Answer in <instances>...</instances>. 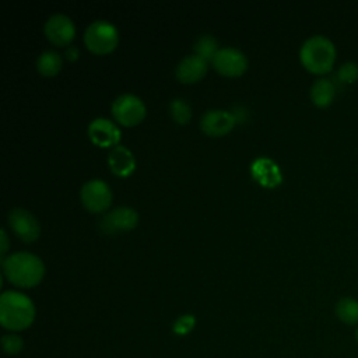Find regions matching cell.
I'll return each mask as SVG.
<instances>
[{
	"label": "cell",
	"instance_id": "obj_2",
	"mask_svg": "<svg viewBox=\"0 0 358 358\" xmlns=\"http://www.w3.org/2000/svg\"><path fill=\"white\" fill-rule=\"evenodd\" d=\"M35 317L32 301L22 292L8 289L0 295V323L8 330H24Z\"/></svg>",
	"mask_w": 358,
	"mask_h": 358
},
{
	"label": "cell",
	"instance_id": "obj_18",
	"mask_svg": "<svg viewBox=\"0 0 358 358\" xmlns=\"http://www.w3.org/2000/svg\"><path fill=\"white\" fill-rule=\"evenodd\" d=\"M62 66V57L56 50L46 49L39 53L36 57V69L43 74V76H53L59 71Z\"/></svg>",
	"mask_w": 358,
	"mask_h": 358
},
{
	"label": "cell",
	"instance_id": "obj_15",
	"mask_svg": "<svg viewBox=\"0 0 358 358\" xmlns=\"http://www.w3.org/2000/svg\"><path fill=\"white\" fill-rule=\"evenodd\" d=\"M252 173L259 182L267 186L275 185L281 178L277 165L271 159L264 157L255 159V162L252 164Z\"/></svg>",
	"mask_w": 358,
	"mask_h": 358
},
{
	"label": "cell",
	"instance_id": "obj_12",
	"mask_svg": "<svg viewBox=\"0 0 358 358\" xmlns=\"http://www.w3.org/2000/svg\"><path fill=\"white\" fill-rule=\"evenodd\" d=\"M207 70V60L196 53L183 56L176 64L175 73L180 81L192 83L203 77Z\"/></svg>",
	"mask_w": 358,
	"mask_h": 358
},
{
	"label": "cell",
	"instance_id": "obj_3",
	"mask_svg": "<svg viewBox=\"0 0 358 358\" xmlns=\"http://www.w3.org/2000/svg\"><path fill=\"white\" fill-rule=\"evenodd\" d=\"M299 59L305 69L315 74H326L331 70L336 60L333 42L323 35L309 36L299 49Z\"/></svg>",
	"mask_w": 358,
	"mask_h": 358
},
{
	"label": "cell",
	"instance_id": "obj_8",
	"mask_svg": "<svg viewBox=\"0 0 358 358\" xmlns=\"http://www.w3.org/2000/svg\"><path fill=\"white\" fill-rule=\"evenodd\" d=\"M211 62L214 67L225 76H238L248 66V59L245 53L234 46L220 48Z\"/></svg>",
	"mask_w": 358,
	"mask_h": 358
},
{
	"label": "cell",
	"instance_id": "obj_1",
	"mask_svg": "<svg viewBox=\"0 0 358 358\" xmlns=\"http://www.w3.org/2000/svg\"><path fill=\"white\" fill-rule=\"evenodd\" d=\"M1 268L6 278L18 287L38 284L45 273L42 260L31 252H14L1 259Z\"/></svg>",
	"mask_w": 358,
	"mask_h": 358
},
{
	"label": "cell",
	"instance_id": "obj_19",
	"mask_svg": "<svg viewBox=\"0 0 358 358\" xmlns=\"http://www.w3.org/2000/svg\"><path fill=\"white\" fill-rule=\"evenodd\" d=\"M193 48H194V50H196V55L204 57L206 60H208V59L213 60L214 55H215L217 50L220 49V48H217V39H215L211 34H203V35H200V36L196 39Z\"/></svg>",
	"mask_w": 358,
	"mask_h": 358
},
{
	"label": "cell",
	"instance_id": "obj_7",
	"mask_svg": "<svg viewBox=\"0 0 358 358\" xmlns=\"http://www.w3.org/2000/svg\"><path fill=\"white\" fill-rule=\"evenodd\" d=\"M137 211L127 206H119L102 215L99 220V228L105 234H115L117 231H126L137 224Z\"/></svg>",
	"mask_w": 358,
	"mask_h": 358
},
{
	"label": "cell",
	"instance_id": "obj_9",
	"mask_svg": "<svg viewBox=\"0 0 358 358\" xmlns=\"http://www.w3.org/2000/svg\"><path fill=\"white\" fill-rule=\"evenodd\" d=\"M43 31L49 41L56 45H66L74 36V24L71 18L63 13H55L45 21Z\"/></svg>",
	"mask_w": 358,
	"mask_h": 358
},
{
	"label": "cell",
	"instance_id": "obj_13",
	"mask_svg": "<svg viewBox=\"0 0 358 358\" xmlns=\"http://www.w3.org/2000/svg\"><path fill=\"white\" fill-rule=\"evenodd\" d=\"M88 134L96 144L101 145L116 144L120 137V131L116 124L106 117L94 119L88 124Z\"/></svg>",
	"mask_w": 358,
	"mask_h": 358
},
{
	"label": "cell",
	"instance_id": "obj_21",
	"mask_svg": "<svg viewBox=\"0 0 358 358\" xmlns=\"http://www.w3.org/2000/svg\"><path fill=\"white\" fill-rule=\"evenodd\" d=\"M336 78H337V81L341 85H347V84L355 83L358 80V64L354 63V62L344 63L338 69V71L336 74Z\"/></svg>",
	"mask_w": 358,
	"mask_h": 358
},
{
	"label": "cell",
	"instance_id": "obj_25",
	"mask_svg": "<svg viewBox=\"0 0 358 358\" xmlns=\"http://www.w3.org/2000/svg\"><path fill=\"white\" fill-rule=\"evenodd\" d=\"M66 55H67V56H70V57H71V59H74V57H76V56H77V55H78V52H77V49H76V48H74V46H70V48H69V49H67V52H66Z\"/></svg>",
	"mask_w": 358,
	"mask_h": 358
},
{
	"label": "cell",
	"instance_id": "obj_10",
	"mask_svg": "<svg viewBox=\"0 0 358 358\" xmlns=\"http://www.w3.org/2000/svg\"><path fill=\"white\" fill-rule=\"evenodd\" d=\"M8 224L13 231L25 242H31L39 235L38 220L25 208L17 207L8 213Z\"/></svg>",
	"mask_w": 358,
	"mask_h": 358
},
{
	"label": "cell",
	"instance_id": "obj_22",
	"mask_svg": "<svg viewBox=\"0 0 358 358\" xmlns=\"http://www.w3.org/2000/svg\"><path fill=\"white\" fill-rule=\"evenodd\" d=\"M1 347L6 354L15 355L22 350L24 343L22 338L18 337L17 334H6L1 337Z\"/></svg>",
	"mask_w": 358,
	"mask_h": 358
},
{
	"label": "cell",
	"instance_id": "obj_6",
	"mask_svg": "<svg viewBox=\"0 0 358 358\" xmlns=\"http://www.w3.org/2000/svg\"><path fill=\"white\" fill-rule=\"evenodd\" d=\"M80 197L83 204L91 211L105 210L112 200V192L106 182L94 178L83 183L80 189Z\"/></svg>",
	"mask_w": 358,
	"mask_h": 358
},
{
	"label": "cell",
	"instance_id": "obj_24",
	"mask_svg": "<svg viewBox=\"0 0 358 358\" xmlns=\"http://www.w3.org/2000/svg\"><path fill=\"white\" fill-rule=\"evenodd\" d=\"M0 239H1V245H0V255H1V257H4V253H6L7 248H8V241H7V235H6V231H4V229H1V231H0Z\"/></svg>",
	"mask_w": 358,
	"mask_h": 358
},
{
	"label": "cell",
	"instance_id": "obj_17",
	"mask_svg": "<svg viewBox=\"0 0 358 358\" xmlns=\"http://www.w3.org/2000/svg\"><path fill=\"white\" fill-rule=\"evenodd\" d=\"M334 310L338 320L343 322L344 324H348V326L358 324V301L357 299L344 296L338 299Z\"/></svg>",
	"mask_w": 358,
	"mask_h": 358
},
{
	"label": "cell",
	"instance_id": "obj_4",
	"mask_svg": "<svg viewBox=\"0 0 358 358\" xmlns=\"http://www.w3.org/2000/svg\"><path fill=\"white\" fill-rule=\"evenodd\" d=\"M84 42L95 53H108L117 43V29L110 21L95 20L87 25Z\"/></svg>",
	"mask_w": 358,
	"mask_h": 358
},
{
	"label": "cell",
	"instance_id": "obj_5",
	"mask_svg": "<svg viewBox=\"0 0 358 358\" xmlns=\"http://www.w3.org/2000/svg\"><path fill=\"white\" fill-rule=\"evenodd\" d=\"M110 109L115 119L126 126L138 123L145 115V105L143 101L130 92L117 95L113 99Z\"/></svg>",
	"mask_w": 358,
	"mask_h": 358
},
{
	"label": "cell",
	"instance_id": "obj_26",
	"mask_svg": "<svg viewBox=\"0 0 358 358\" xmlns=\"http://www.w3.org/2000/svg\"><path fill=\"white\" fill-rule=\"evenodd\" d=\"M355 340H357V343H358V326H357V329H355Z\"/></svg>",
	"mask_w": 358,
	"mask_h": 358
},
{
	"label": "cell",
	"instance_id": "obj_14",
	"mask_svg": "<svg viewBox=\"0 0 358 358\" xmlns=\"http://www.w3.org/2000/svg\"><path fill=\"white\" fill-rule=\"evenodd\" d=\"M108 162L110 169L117 175H127L134 169V157L123 145H115L108 154Z\"/></svg>",
	"mask_w": 358,
	"mask_h": 358
},
{
	"label": "cell",
	"instance_id": "obj_23",
	"mask_svg": "<svg viewBox=\"0 0 358 358\" xmlns=\"http://www.w3.org/2000/svg\"><path fill=\"white\" fill-rule=\"evenodd\" d=\"M193 324H194V317L192 315H185V316H180L175 322L173 330L178 334H185V333H187V331H190L193 329Z\"/></svg>",
	"mask_w": 358,
	"mask_h": 358
},
{
	"label": "cell",
	"instance_id": "obj_16",
	"mask_svg": "<svg viewBox=\"0 0 358 358\" xmlns=\"http://www.w3.org/2000/svg\"><path fill=\"white\" fill-rule=\"evenodd\" d=\"M336 96V85L329 78H317L310 87V99L319 108L329 106Z\"/></svg>",
	"mask_w": 358,
	"mask_h": 358
},
{
	"label": "cell",
	"instance_id": "obj_20",
	"mask_svg": "<svg viewBox=\"0 0 358 358\" xmlns=\"http://www.w3.org/2000/svg\"><path fill=\"white\" fill-rule=\"evenodd\" d=\"M169 110L172 117L178 122V123H186L190 116H192V109L190 105L186 102V99L183 98H173L169 102Z\"/></svg>",
	"mask_w": 358,
	"mask_h": 358
},
{
	"label": "cell",
	"instance_id": "obj_11",
	"mask_svg": "<svg viewBox=\"0 0 358 358\" xmlns=\"http://www.w3.org/2000/svg\"><path fill=\"white\" fill-rule=\"evenodd\" d=\"M232 112L224 109H208L200 117V127L211 136L225 134L235 124Z\"/></svg>",
	"mask_w": 358,
	"mask_h": 358
}]
</instances>
